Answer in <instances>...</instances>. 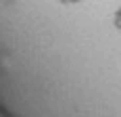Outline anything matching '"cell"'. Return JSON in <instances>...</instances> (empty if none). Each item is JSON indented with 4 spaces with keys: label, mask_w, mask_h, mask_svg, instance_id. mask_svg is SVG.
Returning <instances> with one entry per match:
<instances>
[{
    "label": "cell",
    "mask_w": 121,
    "mask_h": 117,
    "mask_svg": "<svg viewBox=\"0 0 121 117\" xmlns=\"http://www.w3.org/2000/svg\"><path fill=\"white\" fill-rule=\"evenodd\" d=\"M113 23H115V27H117V29H121V9L115 13V17H113Z\"/></svg>",
    "instance_id": "cell-1"
},
{
    "label": "cell",
    "mask_w": 121,
    "mask_h": 117,
    "mask_svg": "<svg viewBox=\"0 0 121 117\" xmlns=\"http://www.w3.org/2000/svg\"><path fill=\"white\" fill-rule=\"evenodd\" d=\"M63 4H75V2H79V0H60Z\"/></svg>",
    "instance_id": "cell-2"
}]
</instances>
